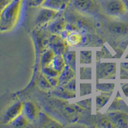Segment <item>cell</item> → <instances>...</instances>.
Instances as JSON below:
<instances>
[{
    "label": "cell",
    "instance_id": "cell-1",
    "mask_svg": "<svg viewBox=\"0 0 128 128\" xmlns=\"http://www.w3.org/2000/svg\"><path fill=\"white\" fill-rule=\"evenodd\" d=\"M104 6L109 13L114 15L124 13L126 8V4L123 0H106Z\"/></svg>",
    "mask_w": 128,
    "mask_h": 128
},
{
    "label": "cell",
    "instance_id": "cell-2",
    "mask_svg": "<svg viewBox=\"0 0 128 128\" xmlns=\"http://www.w3.org/2000/svg\"><path fill=\"white\" fill-rule=\"evenodd\" d=\"M23 109V104L22 102H18L14 104L12 107H10L6 112L4 116V122L6 123L11 122L19 116Z\"/></svg>",
    "mask_w": 128,
    "mask_h": 128
},
{
    "label": "cell",
    "instance_id": "cell-3",
    "mask_svg": "<svg viewBox=\"0 0 128 128\" xmlns=\"http://www.w3.org/2000/svg\"><path fill=\"white\" fill-rule=\"evenodd\" d=\"M20 0H14L2 12V18L4 21H10L19 8Z\"/></svg>",
    "mask_w": 128,
    "mask_h": 128
},
{
    "label": "cell",
    "instance_id": "cell-4",
    "mask_svg": "<svg viewBox=\"0 0 128 128\" xmlns=\"http://www.w3.org/2000/svg\"><path fill=\"white\" fill-rule=\"evenodd\" d=\"M69 2L70 0H46L44 4L46 7L57 10L63 8Z\"/></svg>",
    "mask_w": 128,
    "mask_h": 128
},
{
    "label": "cell",
    "instance_id": "cell-5",
    "mask_svg": "<svg viewBox=\"0 0 128 128\" xmlns=\"http://www.w3.org/2000/svg\"><path fill=\"white\" fill-rule=\"evenodd\" d=\"M56 13V11L55 10H52V9L42 10L38 18H37V21L40 23H44V22H47L48 20L51 19L55 15Z\"/></svg>",
    "mask_w": 128,
    "mask_h": 128
},
{
    "label": "cell",
    "instance_id": "cell-6",
    "mask_svg": "<svg viewBox=\"0 0 128 128\" xmlns=\"http://www.w3.org/2000/svg\"><path fill=\"white\" fill-rule=\"evenodd\" d=\"M110 30L116 34H128V24L124 22H114L110 25Z\"/></svg>",
    "mask_w": 128,
    "mask_h": 128
},
{
    "label": "cell",
    "instance_id": "cell-7",
    "mask_svg": "<svg viewBox=\"0 0 128 128\" xmlns=\"http://www.w3.org/2000/svg\"><path fill=\"white\" fill-rule=\"evenodd\" d=\"M74 4L82 10H90L95 6L94 0H74Z\"/></svg>",
    "mask_w": 128,
    "mask_h": 128
},
{
    "label": "cell",
    "instance_id": "cell-8",
    "mask_svg": "<svg viewBox=\"0 0 128 128\" xmlns=\"http://www.w3.org/2000/svg\"><path fill=\"white\" fill-rule=\"evenodd\" d=\"M25 112L26 116L30 119H34L37 114L36 106L32 102H28L25 106Z\"/></svg>",
    "mask_w": 128,
    "mask_h": 128
},
{
    "label": "cell",
    "instance_id": "cell-9",
    "mask_svg": "<svg viewBox=\"0 0 128 128\" xmlns=\"http://www.w3.org/2000/svg\"><path fill=\"white\" fill-rule=\"evenodd\" d=\"M50 65L52 66V68L57 70V71H59V70L63 69V67L64 66V60L61 56H57L52 58V61L51 62Z\"/></svg>",
    "mask_w": 128,
    "mask_h": 128
},
{
    "label": "cell",
    "instance_id": "cell-10",
    "mask_svg": "<svg viewBox=\"0 0 128 128\" xmlns=\"http://www.w3.org/2000/svg\"><path fill=\"white\" fill-rule=\"evenodd\" d=\"M13 125L16 127H21L23 126L24 125L27 123V120L25 118L24 116H22L19 115L18 116L16 119L14 120L13 121Z\"/></svg>",
    "mask_w": 128,
    "mask_h": 128
},
{
    "label": "cell",
    "instance_id": "cell-11",
    "mask_svg": "<svg viewBox=\"0 0 128 128\" xmlns=\"http://www.w3.org/2000/svg\"><path fill=\"white\" fill-rule=\"evenodd\" d=\"M81 36L79 34H71L70 35H68L67 36V39L70 42H71L72 44H77L78 42H80Z\"/></svg>",
    "mask_w": 128,
    "mask_h": 128
},
{
    "label": "cell",
    "instance_id": "cell-12",
    "mask_svg": "<svg viewBox=\"0 0 128 128\" xmlns=\"http://www.w3.org/2000/svg\"><path fill=\"white\" fill-rule=\"evenodd\" d=\"M64 27H65V22L64 20H61V21L56 22L52 25V30H54V32H60L64 30Z\"/></svg>",
    "mask_w": 128,
    "mask_h": 128
},
{
    "label": "cell",
    "instance_id": "cell-13",
    "mask_svg": "<svg viewBox=\"0 0 128 128\" xmlns=\"http://www.w3.org/2000/svg\"><path fill=\"white\" fill-rule=\"evenodd\" d=\"M46 0H35V2L36 4H44Z\"/></svg>",
    "mask_w": 128,
    "mask_h": 128
},
{
    "label": "cell",
    "instance_id": "cell-14",
    "mask_svg": "<svg viewBox=\"0 0 128 128\" xmlns=\"http://www.w3.org/2000/svg\"><path fill=\"white\" fill-rule=\"evenodd\" d=\"M124 91L126 94L128 95V85L127 86H125V88H124Z\"/></svg>",
    "mask_w": 128,
    "mask_h": 128
},
{
    "label": "cell",
    "instance_id": "cell-15",
    "mask_svg": "<svg viewBox=\"0 0 128 128\" xmlns=\"http://www.w3.org/2000/svg\"><path fill=\"white\" fill-rule=\"evenodd\" d=\"M124 2H125L126 4V7H127V6L128 7V0H125Z\"/></svg>",
    "mask_w": 128,
    "mask_h": 128
}]
</instances>
